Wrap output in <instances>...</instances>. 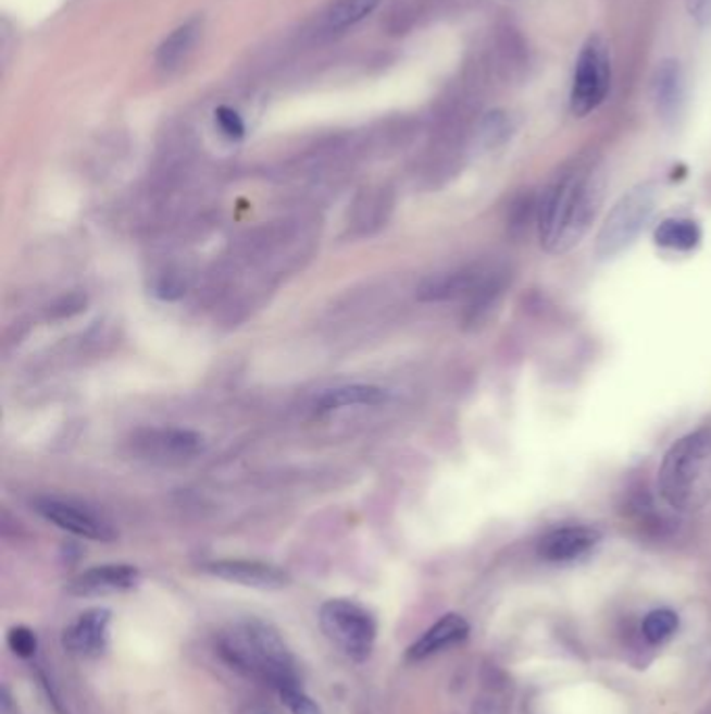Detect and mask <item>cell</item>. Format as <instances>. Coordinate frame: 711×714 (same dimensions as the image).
Returning <instances> with one entry per match:
<instances>
[{"label":"cell","instance_id":"7a4b0ae2","mask_svg":"<svg viewBox=\"0 0 711 714\" xmlns=\"http://www.w3.org/2000/svg\"><path fill=\"white\" fill-rule=\"evenodd\" d=\"M217 652L234 670L276 691L301 686L297 661L278 629L259 618H242L217 636Z\"/></svg>","mask_w":711,"mask_h":714},{"label":"cell","instance_id":"30bf717a","mask_svg":"<svg viewBox=\"0 0 711 714\" xmlns=\"http://www.w3.org/2000/svg\"><path fill=\"white\" fill-rule=\"evenodd\" d=\"M497 274L486 272L483 268H461L456 272L434 274L420 284L417 299L420 301H453V299H474L488 282Z\"/></svg>","mask_w":711,"mask_h":714},{"label":"cell","instance_id":"7c38bea8","mask_svg":"<svg viewBox=\"0 0 711 714\" xmlns=\"http://www.w3.org/2000/svg\"><path fill=\"white\" fill-rule=\"evenodd\" d=\"M134 445L147 458L188 459L203 452V436L184 429H159L138 434Z\"/></svg>","mask_w":711,"mask_h":714},{"label":"cell","instance_id":"277c9868","mask_svg":"<svg viewBox=\"0 0 711 714\" xmlns=\"http://www.w3.org/2000/svg\"><path fill=\"white\" fill-rule=\"evenodd\" d=\"M658 204V188L651 182L636 184L618 204L611 207L603 226L597 234L595 254L599 259H613L628 249L638 234L653 218Z\"/></svg>","mask_w":711,"mask_h":714},{"label":"cell","instance_id":"ac0fdd59","mask_svg":"<svg viewBox=\"0 0 711 714\" xmlns=\"http://www.w3.org/2000/svg\"><path fill=\"white\" fill-rule=\"evenodd\" d=\"M701 230L693 220H665L656 230V243L674 251H690L699 245Z\"/></svg>","mask_w":711,"mask_h":714},{"label":"cell","instance_id":"4fadbf2b","mask_svg":"<svg viewBox=\"0 0 711 714\" xmlns=\"http://www.w3.org/2000/svg\"><path fill=\"white\" fill-rule=\"evenodd\" d=\"M653 101L665 124H674L685 107V74L676 59H663L653 77Z\"/></svg>","mask_w":711,"mask_h":714},{"label":"cell","instance_id":"cb8c5ba5","mask_svg":"<svg viewBox=\"0 0 711 714\" xmlns=\"http://www.w3.org/2000/svg\"><path fill=\"white\" fill-rule=\"evenodd\" d=\"M472 714H509L508 704H506V700L497 693V688L490 689L488 693H484V695H481V698L474 702Z\"/></svg>","mask_w":711,"mask_h":714},{"label":"cell","instance_id":"d4e9b609","mask_svg":"<svg viewBox=\"0 0 711 714\" xmlns=\"http://www.w3.org/2000/svg\"><path fill=\"white\" fill-rule=\"evenodd\" d=\"M686 9L699 26L711 24V0H686Z\"/></svg>","mask_w":711,"mask_h":714},{"label":"cell","instance_id":"d6986e66","mask_svg":"<svg viewBox=\"0 0 711 714\" xmlns=\"http://www.w3.org/2000/svg\"><path fill=\"white\" fill-rule=\"evenodd\" d=\"M381 0H336L326 15V24L332 29L356 26L361 20H365Z\"/></svg>","mask_w":711,"mask_h":714},{"label":"cell","instance_id":"8fae6325","mask_svg":"<svg viewBox=\"0 0 711 714\" xmlns=\"http://www.w3.org/2000/svg\"><path fill=\"white\" fill-rule=\"evenodd\" d=\"M140 583V570L132 564H102L70 581L67 593L76 598H102L124 593Z\"/></svg>","mask_w":711,"mask_h":714},{"label":"cell","instance_id":"52a82bcc","mask_svg":"<svg viewBox=\"0 0 711 714\" xmlns=\"http://www.w3.org/2000/svg\"><path fill=\"white\" fill-rule=\"evenodd\" d=\"M32 506L45 520H49L54 527H59L72 536L90 539V541H102V543H109L117 537L113 525L109 520H104L101 514H97L88 506L76 504L72 500L45 495V497H36L32 502Z\"/></svg>","mask_w":711,"mask_h":714},{"label":"cell","instance_id":"7402d4cb","mask_svg":"<svg viewBox=\"0 0 711 714\" xmlns=\"http://www.w3.org/2000/svg\"><path fill=\"white\" fill-rule=\"evenodd\" d=\"M278 695L290 714H322V709L307 695L303 686L282 689Z\"/></svg>","mask_w":711,"mask_h":714},{"label":"cell","instance_id":"6da1fadb","mask_svg":"<svg viewBox=\"0 0 711 714\" xmlns=\"http://www.w3.org/2000/svg\"><path fill=\"white\" fill-rule=\"evenodd\" d=\"M606 195V178L597 170L574 172L558 180L538 209L540 245L551 256L572 251L595 222Z\"/></svg>","mask_w":711,"mask_h":714},{"label":"cell","instance_id":"ba28073f","mask_svg":"<svg viewBox=\"0 0 711 714\" xmlns=\"http://www.w3.org/2000/svg\"><path fill=\"white\" fill-rule=\"evenodd\" d=\"M203 570L215 579L261 589V591H279L290 586V575L284 568L267 562L228 558V561L207 562L203 564Z\"/></svg>","mask_w":711,"mask_h":714},{"label":"cell","instance_id":"5bb4252c","mask_svg":"<svg viewBox=\"0 0 711 714\" xmlns=\"http://www.w3.org/2000/svg\"><path fill=\"white\" fill-rule=\"evenodd\" d=\"M601 536L590 527H563L540 539L538 556L547 562H572L586 556Z\"/></svg>","mask_w":711,"mask_h":714},{"label":"cell","instance_id":"3957f363","mask_svg":"<svg viewBox=\"0 0 711 714\" xmlns=\"http://www.w3.org/2000/svg\"><path fill=\"white\" fill-rule=\"evenodd\" d=\"M663 502L678 512H697L711 502V433L697 431L676 441L663 456L658 477Z\"/></svg>","mask_w":711,"mask_h":714},{"label":"cell","instance_id":"e0dca14e","mask_svg":"<svg viewBox=\"0 0 711 714\" xmlns=\"http://www.w3.org/2000/svg\"><path fill=\"white\" fill-rule=\"evenodd\" d=\"M199 29H201V22L199 20H192L184 26H179L178 29H174L165 40L163 45L159 47V52H157V61L161 67H176L179 61L186 57V52L192 49L197 36H199Z\"/></svg>","mask_w":711,"mask_h":714},{"label":"cell","instance_id":"9c48e42d","mask_svg":"<svg viewBox=\"0 0 711 714\" xmlns=\"http://www.w3.org/2000/svg\"><path fill=\"white\" fill-rule=\"evenodd\" d=\"M109 625L111 613L107 608L86 611L63 631L61 643L72 656L99 658L109 645Z\"/></svg>","mask_w":711,"mask_h":714},{"label":"cell","instance_id":"44dd1931","mask_svg":"<svg viewBox=\"0 0 711 714\" xmlns=\"http://www.w3.org/2000/svg\"><path fill=\"white\" fill-rule=\"evenodd\" d=\"M7 645L17 658L29 661V658H34V654L38 650V638L26 625H17V627L9 629Z\"/></svg>","mask_w":711,"mask_h":714},{"label":"cell","instance_id":"ffe728a7","mask_svg":"<svg viewBox=\"0 0 711 714\" xmlns=\"http://www.w3.org/2000/svg\"><path fill=\"white\" fill-rule=\"evenodd\" d=\"M676 631H678V614L665 608L649 614L643 623V636L651 643H661L672 638Z\"/></svg>","mask_w":711,"mask_h":714},{"label":"cell","instance_id":"9a60e30c","mask_svg":"<svg viewBox=\"0 0 711 714\" xmlns=\"http://www.w3.org/2000/svg\"><path fill=\"white\" fill-rule=\"evenodd\" d=\"M467 636H470V625L463 616L445 614L438 623H434L433 627L422 638L409 645L407 661L409 663H422V661L431 658L434 654H440V652L458 645Z\"/></svg>","mask_w":711,"mask_h":714},{"label":"cell","instance_id":"603a6c76","mask_svg":"<svg viewBox=\"0 0 711 714\" xmlns=\"http://www.w3.org/2000/svg\"><path fill=\"white\" fill-rule=\"evenodd\" d=\"M215 122H217V126L232 140H240L245 136V122H242V118L234 109H229V107H217L215 109Z\"/></svg>","mask_w":711,"mask_h":714},{"label":"cell","instance_id":"8992f818","mask_svg":"<svg viewBox=\"0 0 711 714\" xmlns=\"http://www.w3.org/2000/svg\"><path fill=\"white\" fill-rule=\"evenodd\" d=\"M610 52L603 38H588L576 61L574 84L570 93V109L574 115L585 118L606 101L610 93Z\"/></svg>","mask_w":711,"mask_h":714},{"label":"cell","instance_id":"5b68a950","mask_svg":"<svg viewBox=\"0 0 711 714\" xmlns=\"http://www.w3.org/2000/svg\"><path fill=\"white\" fill-rule=\"evenodd\" d=\"M320 627L324 636L353 663H365L378 639L376 616L353 600L336 598L322 604Z\"/></svg>","mask_w":711,"mask_h":714},{"label":"cell","instance_id":"2e32d148","mask_svg":"<svg viewBox=\"0 0 711 714\" xmlns=\"http://www.w3.org/2000/svg\"><path fill=\"white\" fill-rule=\"evenodd\" d=\"M390 399V393L376 384H347L326 391L315 408L317 411H334V409L353 408V406H382Z\"/></svg>","mask_w":711,"mask_h":714}]
</instances>
